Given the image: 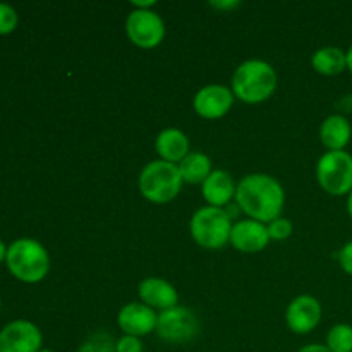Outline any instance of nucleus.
Instances as JSON below:
<instances>
[{
	"label": "nucleus",
	"mask_w": 352,
	"mask_h": 352,
	"mask_svg": "<svg viewBox=\"0 0 352 352\" xmlns=\"http://www.w3.org/2000/svg\"><path fill=\"white\" fill-rule=\"evenodd\" d=\"M143 342L140 337L124 336L116 342V352H143Z\"/></svg>",
	"instance_id": "24"
},
{
	"label": "nucleus",
	"mask_w": 352,
	"mask_h": 352,
	"mask_svg": "<svg viewBox=\"0 0 352 352\" xmlns=\"http://www.w3.org/2000/svg\"><path fill=\"white\" fill-rule=\"evenodd\" d=\"M339 263L342 270L352 277V241L344 244L342 250L339 251Z\"/></svg>",
	"instance_id": "25"
},
{
	"label": "nucleus",
	"mask_w": 352,
	"mask_h": 352,
	"mask_svg": "<svg viewBox=\"0 0 352 352\" xmlns=\"http://www.w3.org/2000/svg\"><path fill=\"white\" fill-rule=\"evenodd\" d=\"M131 6H133L134 9H151V7L155 6V0H148V2H133Z\"/></svg>",
	"instance_id": "28"
},
{
	"label": "nucleus",
	"mask_w": 352,
	"mask_h": 352,
	"mask_svg": "<svg viewBox=\"0 0 352 352\" xmlns=\"http://www.w3.org/2000/svg\"><path fill=\"white\" fill-rule=\"evenodd\" d=\"M6 261L10 274L26 284L43 280L50 270L47 250L34 239H19L10 244Z\"/></svg>",
	"instance_id": "3"
},
{
	"label": "nucleus",
	"mask_w": 352,
	"mask_h": 352,
	"mask_svg": "<svg viewBox=\"0 0 352 352\" xmlns=\"http://www.w3.org/2000/svg\"><path fill=\"white\" fill-rule=\"evenodd\" d=\"M140 191L148 201L164 205L177 198L181 192L182 181L179 167L164 160L150 162L140 174Z\"/></svg>",
	"instance_id": "4"
},
{
	"label": "nucleus",
	"mask_w": 352,
	"mask_h": 352,
	"mask_svg": "<svg viewBox=\"0 0 352 352\" xmlns=\"http://www.w3.org/2000/svg\"><path fill=\"white\" fill-rule=\"evenodd\" d=\"M234 103V93L227 86L222 85H208L205 88L199 89L195 96V107L196 113L203 119L215 120L222 119L229 113Z\"/></svg>",
	"instance_id": "10"
},
{
	"label": "nucleus",
	"mask_w": 352,
	"mask_h": 352,
	"mask_svg": "<svg viewBox=\"0 0 352 352\" xmlns=\"http://www.w3.org/2000/svg\"><path fill=\"white\" fill-rule=\"evenodd\" d=\"M189 229L198 246L217 251L226 248V244L230 241L232 220L223 208L203 206L192 215Z\"/></svg>",
	"instance_id": "5"
},
{
	"label": "nucleus",
	"mask_w": 352,
	"mask_h": 352,
	"mask_svg": "<svg viewBox=\"0 0 352 352\" xmlns=\"http://www.w3.org/2000/svg\"><path fill=\"white\" fill-rule=\"evenodd\" d=\"M316 179L329 195H349L352 191V155L347 151H327L316 165Z\"/></svg>",
	"instance_id": "6"
},
{
	"label": "nucleus",
	"mask_w": 352,
	"mask_h": 352,
	"mask_svg": "<svg viewBox=\"0 0 352 352\" xmlns=\"http://www.w3.org/2000/svg\"><path fill=\"white\" fill-rule=\"evenodd\" d=\"M210 6L217 10H232L241 6L239 0H229V2H210Z\"/></svg>",
	"instance_id": "26"
},
{
	"label": "nucleus",
	"mask_w": 352,
	"mask_h": 352,
	"mask_svg": "<svg viewBox=\"0 0 352 352\" xmlns=\"http://www.w3.org/2000/svg\"><path fill=\"white\" fill-rule=\"evenodd\" d=\"M277 89V72L265 60H246L232 76L234 96L244 103L256 105L270 98Z\"/></svg>",
	"instance_id": "2"
},
{
	"label": "nucleus",
	"mask_w": 352,
	"mask_h": 352,
	"mask_svg": "<svg viewBox=\"0 0 352 352\" xmlns=\"http://www.w3.org/2000/svg\"><path fill=\"white\" fill-rule=\"evenodd\" d=\"M116 342L112 337L107 336V333L98 332L95 336L89 337L81 347L79 352H116Z\"/></svg>",
	"instance_id": "21"
},
{
	"label": "nucleus",
	"mask_w": 352,
	"mask_h": 352,
	"mask_svg": "<svg viewBox=\"0 0 352 352\" xmlns=\"http://www.w3.org/2000/svg\"><path fill=\"white\" fill-rule=\"evenodd\" d=\"M236 201L251 220L270 223L282 215L285 192L280 182L272 175L250 174L237 184Z\"/></svg>",
	"instance_id": "1"
},
{
	"label": "nucleus",
	"mask_w": 352,
	"mask_h": 352,
	"mask_svg": "<svg viewBox=\"0 0 352 352\" xmlns=\"http://www.w3.org/2000/svg\"><path fill=\"white\" fill-rule=\"evenodd\" d=\"M347 213H349V217L352 219V191L347 195Z\"/></svg>",
	"instance_id": "31"
},
{
	"label": "nucleus",
	"mask_w": 352,
	"mask_h": 352,
	"mask_svg": "<svg viewBox=\"0 0 352 352\" xmlns=\"http://www.w3.org/2000/svg\"><path fill=\"white\" fill-rule=\"evenodd\" d=\"M346 54H347V69H349V72L352 74V47L346 52Z\"/></svg>",
	"instance_id": "30"
},
{
	"label": "nucleus",
	"mask_w": 352,
	"mask_h": 352,
	"mask_svg": "<svg viewBox=\"0 0 352 352\" xmlns=\"http://www.w3.org/2000/svg\"><path fill=\"white\" fill-rule=\"evenodd\" d=\"M138 294H140L143 305L150 306V308H157L165 311L179 306V294L177 289L170 284V282L164 280L158 277H148L138 287Z\"/></svg>",
	"instance_id": "14"
},
{
	"label": "nucleus",
	"mask_w": 352,
	"mask_h": 352,
	"mask_svg": "<svg viewBox=\"0 0 352 352\" xmlns=\"http://www.w3.org/2000/svg\"><path fill=\"white\" fill-rule=\"evenodd\" d=\"M40 352H52V351H48V349H41Z\"/></svg>",
	"instance_id": "32"
},
{
	"label": "nucleus",
	"mask_w": 352,
	"mask_h": 352,
	"mask_svg": "<svg viewBox=\"0 0 352 352\" xmlns=\"http://www.w3.org/2000/svg\"><path fill=\"white\" fill-rule=\"evenodd\" d=\"M177 167L182 181L188 182V184H203L213 172L212 160L199 151H191Z\"/></svg>",
	"instance_id": "19"
},
{
	"label": "nucleus",
	"mask_w": 352,
	"mask_h": 352,
	"mask_svg": "<svg viewBox=\"0 0 352 352\" xmlns=\"http://www.w3.org/2000/svg\"><path fill=\"white\" fill-rule=\"evenodd\" d=\"M41 342L40 329L24 320L9 323L0 332V352H40Z\"/></svg>",
	"instance_id": "9"
},
{
	"label": "nucleus",
	"mask_w": 352,
	"mask_h": 352,
	"mask_svg": "<svg viewBox=\"0 0 352 352\" xmlns=\"http://www.w3.org/2000/svg\"><path fill=\"white\" fill-rule=\"evenodd\" d=\"M270 234L265 223L256 220H239L232 226L230 241L234 250L241 253H260L270 243Z\"/></svg>",
	"instance_id": "13"
},
{
	"label": "nucleus",
	"mask_w": 352,
	"mask_h": 352,
	"mask_svg": "<svg viewBox=\"0 0 352 352\" xmlns=\"http://www.w3.org/2000/svg\"><path fill=\"white\" fill-rule=\"evenodd\" d=\"M7 258V250H6V244L2 243V241H0V263H2L3 260H6Z\"/></svg>",
	"instance_id": "29"
},
{
	"label": "nucleus",
	"mask_w": 352,
	"mask_h": 352,
	"mask_svg": "<svg viewBox=\"0 0 352 352\" xmlns=\"http://www.w3.org/2000/svg\"><path fill=\"white\" fill-rule=\"evenodd\" d=\"M311 65L318 74L337 76L347 69V54L337 47H323L313 54Z\"/></svg>",
	"instance_id": "18"
},
{
	"label": "nucleus",
	"mask_w": 352,
	"mask_h": 352,
	"mask_svg": "<svg viewBox=\"0 0 352 352\" xmlns=\"http://www.w3.org/2000/svg\"><path fill=\"white\" fill-rule=\"evenodd\" d=\"M158 315L153 308L143 302H129L117 315V325L126 336L143 337L155 332Z\"/></svg>",
	"instance_id": "12"
},
{
	"label": "nucleus",
	"mask_w": 352,
	"mask_h": 352,
	"mask_svg": "<svg viewBox=\"0 0 352 352\" xmlns=\"http://www.w3.org/2000/svg\"><path fill=\"white\" fill-rule=\"evenodd\" d=\"M298 352H332L325 344H308V346L301 347Z\"/></svg>",
	"instance_id": "27"
},
{
	"label": "nucleus",
	"mask_w": 352,
	"mask_h": 352,
	"mask_svg": "<svg viewBox=\"0 0 352 352\" xmlns=\"http://www.w3.org/2000/svg\"><path fill=\"white\" fill-rule=\"evenodd\" d=\"M322 320V306L313 296H298L292 299L285 311L287 327L298 336H306L318 327Z\"/></svg>",
	"instance_id": "11"
},
{
	"label": "nucleus",
	"mask_w": 352,
	"mask_h": 352,
	"mask_svg": "<svg viewBox=\"0 0 352 352\" xmlns=\"http://www.w3.org/2000/svg\"><path fill=\"white\" fill-rule=\"evenodd\" d=\"M126 33L136 47L150 50L164 41L165 23L155 10L133 9L127 16Z\"/></svg>",
	"instance_id": "8"
},
{
	"label": "nucleus",
	"mask_w": 352,
	"mask_h": 352,
	"mask_svg": "<svg viewBox=\"0 0 352 352\" xmlns=\"http://www.w3.org/2000/svg\"><path fill=\"white\" fill-rule=\"evenodd\" d=\"M352 138V126L349 119L340 113L330 116L320 127V140L329 151H344Z\"/></svg>",
	"instance_id": "17"
},
{
	"label": "nucleus",
	"mask_w": 352,
	"mask_h": 352,
	"mask_svg": "<svg viewBox=\"0 0 352 352\" xmlns=\"http://www.w3.org/2000/svg\"><path fill=\"white\" fill-rule=\"evenodd\" d=\"M325 346L332 352H352V327L347 323L333 325L327 333Z\"/></svg>",
	"instance_id": "20"
},
{
	"label": "nucleus",
	"mask_w": 352,
	"mask_h": 352,
	"mask_svg": "<svg viewBox=\"0 0 352 352\" xmlns=\"http://www.w3.org/2000/svg\"><path fill=\"white\" fill-rule=\"evenodd\" d=\"M155 332L168 344L191 342L199 333V320L191 309L175 306L158 315Z\"/></svg>",
	"instance_id": "7"
},
{
	"label": "nucleus",
	"mask_w": 352,
	"mask_h": 352,
	"mask_svg": "<svg viewBox=\"0 0 352 352\" xmlns=\"http://www.w3.org/2000/svg\"><path fill=\"white\" fill-rule=\"evenodd\" d=\"M155 148L160 157V160L168 162V164H181L191 151H189V140L181 129H164L157 136Z\"/></svg>",
	"instance_id": "16"
},
{
	"label": "nucleus",
	"mask_w": 352,
	"mask_h": 352,
	"mask_svg": "<svg viewBox=\"0 0 352 352\" xmlns=\"http://www.w3.org/2000/svg\"><path fill=\"white\" fill-rule=\"evenodd\" d=\"M268 234H270V239L274 241H284L287 237H291L292 234V223L291 220L284 219V217H278L274 222H270L267 226Z\"/></svg>",
	"instance_id": "22"
},
{
	"label": "nucleus",
	"mask_w": 352,
	"mask_h": 352,
	"mask_svg": "<svg viewBox=\"0 0 352 352\" xmlns=\"http://www.w3.org/2000/svg\"><path fill=\"white\" fill-rule=\"evenodd\" d=\"M237 186L234 179L226 170H213L205 182L201 184V195L210 206L223 208L236 198Z\"/></svg>",
	"instance_id": "15"
},
{
	"label": "nucleus",
	"mask_w": 352,
	"mask_h": 352,
	"mask_svg": "<svg viewBox=\"0 0 352 352\" xmlns=\"http://www.w3.org/2000/svg\"><path fill=\"white\" fill-rule=\"evenodd\" d=\"M17 14L7 3H0V34H9L16 30Z\"/></svg>",
	"instance_id": "23"
}]
</instances>
